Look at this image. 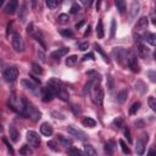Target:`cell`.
<instances>
[{"label": "cell", "instance_id": "cell-1", "mask_svg": "<svg viewBox=\"0 0 156 156\" xmlns=\"http://www.w3.org/2000/svg\"><path fill=\"white\" fill-rule=\"evenodd\" d=\"M48 87L53 90V93H54L55 97L60 98L62 101H68L70 94H68V92L63 88L61 81H59L57 78H51V80L48 82Z\"/></svg>", "mask_w": 156, "mask_h": 156}, {"label": "cell", "instance_id": "cell-2", "mask_svg": "<svg viewBox=\"0 0 156 156\" xmlns=\"http://www.w3.org/2000/svg\"><path fill=\"white\" fill-rule=\"evenodd\" d=\"M9 107L15 111L16 114L21 115L22 117H25V114H26V100L21 97H16L15 94L10 98V101H9Z\"/></svg>", "mask_w": 156, "mask_h": 156}, {"label": "cell", "instance_id": "cell-3", "mask_svg": "<svg viewBox=\"0 0 156 156\" xmlns=\"http://www.w3.org/2000/svg\"><path fill=\"white\" fill-rule=\"evenodd\" d=\"M25 117L31 118V120H33L34 122H37V121H39V120L42 118V114H40V111L37 110L31 103H28V101L26 100V114H25Z\"/></svg>", "mask_w": 156, "mask_h": 156}, {"label": "cell", "instance_id": "cell-4", "mask_svg": "<svg viewBox=\"0 0 156 156\" xmlns=\"http://www.w3.org/2000/svg\"><path fill=\"white\" fill-rule=\"evenodd\" d=\"M99 82H100V78L94 83L92 90H93V98H94L95 104H98L99 106H103V101H104V90H103V88L99 86Z\"/></svg>", "mask_w": 156, "mask_h": 156}, {"label": "cell", "instance_id": "cell-5", "mask_svg": "<svg viewBox=\"0 0 156 156\" xmlns=\"http://www.w3.org/2000/svg\"><path fill=\"white\" fill-rule=\"evenodd\" d=\"M127 57V62H128V67L133 71V72H139V65H138V57L137 54L133 50H129L128 54L126 55Z\"/></svg>", "mask_w": 156, "mask_h": 156}, {"label": "cell", "instance_id": "cell-6", "mask_svg": "<svg viewBox=\"0 0 156 156\" xmlns=\"http://www.w3.org/2000/svg\"><path fill=\"white\" fill-rule=\"evenodd\" d=\"M12 46L15 49L16 53H23L25 51V44H23V39L19 33H14L12 34Z\"/></svg>", "mask_w": 156, "mask_h": 156}, {"label": "cell", "instance_id": "cell-7", "mask_svg": "<svg viewBox=\"0 0 156 156\" xmlns=\"http://www.w3.org/2000/svg\"><path fill=\"white\" fill-rule=\"evenodd\" d=\"M4 78H5V81L9 82V83H12L17 80V77H19V70L16 67H8L5 71H4Z\"/></svg>", "mask_w": 156, "mask_h": 156}, {"label": "cell", "instance_id": "cell-8", "mask_svg": "<svg viewBox=\"0 0 156 156\" xmlns=\"http://www.w3.org/2000/svg\"><path fill=\"white\" fill-rule=\"evenodd\" d=\"M27 141L29 143V145H32L33 148H39L40 146V137L38 133H36L34 131H28L27 132Z\"/></svg>", "mask_w": 156, "mask_h": 156}, {"label": "cell", "instance_id": "cell-9", "mask_svg": "<svg viewBox=\"0 0 156 156\" xmlns=\"http://www.w3.org/2000/svg\"><path fill=\"white\" fill-rule=\"evenodd\" d=\"M148 143V134H143L139 137V139L137 140V146H135V151L138 155H143L145 151V146Z\"/></svg>", "mask_w": 156, "mask_h": 156}, {"label": "cell", "instance_id": "cell-10", "mask_svg": "<svg viewBox=\"0 0 156 156\" xmlns=\"http://www.w3.org/2000/svg\"><path fill=\"white\" fill-rule=\"evenodd\" d=\"M67 132H68L71 135L76 137L77 139H80V140H84V139L87 138V135H86L84 132H82V131H80V129H77V128L73 127V126H68V127H67Z\"/></svg>", "mask_w": 156, "mask_h": 156}, {"label": "cell", "instance_id": "cell-11", "mask_svg": "<svg viewBox=\"0 0 156 156\" xmlns=\"http://www.w3.org/2000/svg\"><path fill=\"white\" fill-rule=\"evenodd\" d=\"M54 93H53V90L46 86L45 88H43L42 89V98H43V101L44 103H50L53 99H54Z\"/></svg>", "mask_w": 156, "mask_h": 156}, {"label": "cell", "instance_id": "cell-12", "mask_svg": "<svg viewBox=\"0 0 156 156\" xmlns=\"http://www.w3.org/2000/svg\"><path fill=\"white\" fill-rule=\"evenodd\" d=\"M40 133L44 137H51L53 133H54V128H53V126L49 122H44L40 126Z\"/></svg>", "mask_w": 156, "mask_h": 156}, {"label": "cell", "instance_id": "cell-13", "mask_svg": "<svg viewBox=\"0 0 156 156\" xmlns=\"http://www.w3.org/2000/svg\"><path fill=\"white\" fill-rule=\"evenodd\" d=\"M112 54H114V56L116 57V61H118L121 65H123L122 63V60L126 57V50L124 49H122V48H115L114 49V51H112Z\"/></svg>", "mask_w": 156, "mask_h": 156}, {"label": "cell", "instance_id": "cell-14", "mask_svg": "<svg viewBox=\"0 0 156 156\" xmlns=\"http://www.w3.org/2000/svg\"><path fill=\"white\" fill-rule=\"evenodd\" d=\"M135 43H137V48H138V53L140 54V56H143V57H145L148 54H149V49L141 43V40H140V38L138 37L137 39H135Z\"/></svg>", "mask_w": 156, "mask_h": 156}, {"label": "cell", "instance_id": "cell-15", "mask_svg": "<svg viewBox=\"0 0 156 156\" xmlns=\"http://www.w3.org/2000/svg\"><path fill=\"white\" fill-rule=\"evenodd\" d=\"M21 84L23 88H26L27 90L32 92V93H37V84L33 83L31 80H22L21 81Z\"/></svg>", "mask_w": 156, "mask_h": 156}, {"label": "cell", "instance_id": "cell-16", "mask_svg": "<svg viewBox=\"0 0 156 156\" xmlns=\"http://www.w3.org/2000/svg\"><path fill=\"white\" fill-rule=\"evenodd\" d=\"M17 5H19L17 0H11V2H9V4L5 6V12H6L8 15L15 14V11L17 10Z\"/></svg>", "mask_w": 156, "mask_h": 156}, {"label": "cell", "instance_id": "cell-17", "mask_svg": "<svg viewBox=\"0 0 156 156\" xmlns=\"http://www.w3.org/2000/svg\"><path fill=\"white\" fill-rule=\"evenodd\" d=\"M148 25H149V19H148L146 16H143L141 19L138 20V22H137V25H135V29H137V31L146 29Z\"/></svg>", "mask_w": 156, "mask_h": 156}, {"label": "cell", "instance_id": "cell-18", "mask_svg": "<svg viewBox=\"0 0 156 156\" xmlns=\"http://www.w3.org/2000/svg\"><path fill=\"white\" fill-rule=\"evenodd\" d=\"M9 135H10V139L14 141V143H17L19 140H20V133H19V131L16 129V127L15 126H10V128H9Z\"/></svg>", "mask_w": 156, "mask_h": 156}, {"label": "cell", "instance_id": "cell-19", "mask_svg": "<svg viewBox=\"0 0 156 156\" xmlns=\"http://www.w3.org/2000/svg\"><path fill=\"white\" fill-rule=\"evenodd\" d=\"M141 38H143V40L144 42H148L150 45H155L156 44V36L154 34V33H144L143 36H141Z\"/></svg>", "mask_w": 156, "mask_h": 156}, {"label": "cell", "instance_id": "cell-20", "mask_svg": "<svg viewBox=\"0 0 156 156\" xmlns=\"http://www.w3.org/2000/svg\"><path fill=\"white\" fill-rule=\"evenodd\" d=\"M68 48H61V49H59V50H56V51H54L53 54H51V57L54 59V60H60V57H62V56H65L67 53H68Z\"/></svg>", "mask_w": 156, "mask_h": 156}, {"label": "cell", "instance_id": "cell-21", "mask_svg": "<svg viewBox=\"0 0 156 156\" xmlns=\"http://www.w3.org/2000/svg\"><path fill=\"white\" fill-rule=\"evenodd\" d=\"M139 10H140V4H139L138 2H133L132 5H131V17H132V19L137 17Z\"/></svg>", "mask_w": 156, "mask_h": 156}, {"label": "cell", "instance_id": "cell-22", "mask_svg": "<svg viewBox=\"0 0 156 156\" xmlns=\"http://www.w3.org/2000/svg\"><path fill=\"white\" fill-rule=\"evenodd\" d=\"M104 150H105V154H106V155L111 156V155L114 154V150H115V141H114V140L107 141V143L105 144V146H104Z\"/></svg>", "mask_w": 156, "mask_h": 156}, {"label": "cell", "instance_id": "cell-23", "mask_svg": "<svg viewBox=\"0 0 156 156\" xmlns=\"http://www.w3.org/2000/svg\"><path fill=\"white\" fill-rule=\"evenodd\" d=\"M27 14H28V10H27V4H23L21 6V10H20V14H19V20L23 23L27 19Z\"/></svg>", "mask_w": 156, "mask_h": 156}, {"label": "cell", "instance_id": "cell-24", "mask_svg": "<svg viewBox=\"0 0 156 156\" xmlns=\"http://www.w3.org/2000/svg\"><path fill=\"white\" fill-rule=\"evenodd\" d=\"M127 98H128V90L127 89H122V90L118 92V94H117V101L120 104H123L127 100Z\"/></svg>", "mask_w": 156, "mask_h": 156}, {"label": "cell", "instance_id": "cell-25", "mask_svg": "<svg viewBox=\"0 0 156 156\" xmlns=\"http://www.w3.org/2000/svg\"><path fill=\"white\" fill-rule=\"evenodd\" d=\"M84 151H86V154H87L88 156H97V155H98L95 148H94L93 145H90V144H86V145H84Z\"/></svg>", "mask_w": 156, "mask_h": 156}, {"label": "cell", "instance_id": "cell-26", "mask_svg": "<svg viewBox=\"0 0 156 156\" xmlns=\"http://www.w3.org/2000/svg\"><path fill=\"white\" fill-rule=\"evenodd\" d=\"M82 123H83V126L89 127V128H93V127H95V126H97V121H95V120H93L92 117H84V118H83V121H82Z\"/></svg>", "mask_w": 156, "mask_h": 156}, {"label": "cell", "instance_id": "cell-27", "mask_svg": "<svg viewBox=\"0 0 156 156\" xmlns=\"http://www.w3.org/2000/svg\"><path fill=\"white\" fill-rule=\"evenodd\" d=\"M68 156H84V154L78 149V148H74V146H71L68 149Z\"/></svg>", "mask_w": 156, "mask_h": 156}, {"label": "cell", "instance_id": "cell-28", "mask_svg": "<svg viewBox=\"0 0 156 156\" xmlns=\"http://www.w3.org/2000/svg\"><path fill=\"white\" fill-rule=\"evenodd\" d=\"M104 26H103V21L101 20H99L98 21V25H97V36H98V38H104Z\"/></svg>", "mask_w": 156, "mask_h": 156}, {"label": "cell", "instance_id": "cell-29", "mask_svg": "<svg viewBox=\"0 0 156 156\" xmlns=\"http://www.w3.org/2000/svg\"><path fill=\"white\" fill-rule=\"evenodd\" d=\"M33 36H34L36 40H37L38 43H40V45L43 46V49H46V43H45V40H44V37H43V34H42L40 32H37V33H34Z\"/></svg>", "mask_w": 156, "mask_h": 156}, {"label": "cell", "instance_id": "cell-30", "mask_svg": "<svg viewBox=\"0 0 156 156\" xmlns=\"http://www.w3.org/2000/svg\"><path fill=\"white\" fill-rule=\"evenodd\" d=\"M59 141H60V144L62 145V146H65V148H68V146H71L72 145V140L71 139H68V138H66V137H63V135H59Z\"/></svg>", "mask_w": 156, "mask_h": 156}, {"label": "cell", "instance_id": "cell-31", "mask_svg": "<svg viewBox=\"0 0 156 156\" xmlns=\"http://www.w3.org/2000/svg\"><path fill=\"white\" fill-rule=\"evenodd\" d=\"M135 90H138L140 94H145L146 90H148V88H146V86H145L141 81H138V82L135 83Z\"/></svg>", "mask_w": 156, "mask_h": 156}, {"label": "cell", "instance_id": "cell-32", "mask_svg": "<svg viewBox=\"0 0 156 156\" xmlns=\"http://www.w3.org/2000/svg\"><path fill=\"white\" fill-rule=\"evenodd\" d=\"M115 5H116L117 10L120 11V14H123V12L126 11V3L123 2V0H116Z\"/></svg>", "mask_w": 156, "mask_h": 156}, {"label": "cell", "instance_id": "cell-33", "mask_svg": "<svg viewBox=\"0 0 156 156\" xmlns=\"http://www.w3.org/2000/svg\"><path fill=\"white\" fill-rule=\"evenodd\" d=\"M60 34H61L62 37H65V38H72V37L74 36V33H73V31H72V29H70V28H65V29H60Z\"/></svg>", "mask_w": 156, "mask_h": 156}, {"label": "cell", "instance_id": "cell-34", "mask_svg": "<svg viewBox=\"0 0 156 156\" xmlns=\"http://www.w3.org/2000/svg\"><path fill=\"white\" fill-rule=\"evenodd\" d=\"M94 48H95V50H97V51H98V53H99V54H100V55H101V56L104 57V61L109 63V62H110V60L107 59V56H106V54L104 53V50L101 49V46H100V45H98V44L95 43V44H94Z\"/></svg>", "mask_w": 156, "mask_h": 156}, {"label": "cell", "instance_id": "cell-35", "mask_svg": "<svg viewBox=\"0 0 156 156\" xmlns=\"http://www.w3.org/2000/svg\"><path fill=\"white\" fill-rule=\"evenodd\" d=\"M77 60H78V57H77L76 55H71V56H68V57L66 59V65H67V66H73V65H76Z\"/></svg>", "mask_w": 156, "mask_h": 156}, {"label": "cell", "instance_id": "cell-36", "mask_svg": "<svg viewBox=\"0 0 156 156\" xmlns=\"http://www.w3.org/2000/svg\"><path fill=\"white\" fill-rule=\"evenodd\" d=\"M118 143H120V145H121V149H122V151H123V154H126V155H129L131 154V150H129V148L127 146V144L122 140V139H120L118 140Z\"/></svg>", "mask_w": 156, "mask_h": 156}, {"label": "cell", "instance_id": "cell-37", "mask_svg": "<svg viewBox=\"0 0 156 156\" xmlns=\"http://www.w3.org/2000/svg\"><path fill=\"white\" fill-rule=\"evenodd\" d=\"M140 105H141V104H140L139 101H137V103H134V104L132 105V107H131V110H129V114H131V115H135V114L138 112V110L140 109Z\"/></svg>", "mask_w": 156, "mask_h": 156}, {"label": "cell", "instance_id": "cell-38", "mask_svg": "<svg viewBox=\"0 0 156 156\" xmlns=\"http://www.w3.org/2000/svg\"><path fill=\"white\" fill-rule=\"evenodd\" d=\"M20 154H21V155H27V156H29V155H32V150L29 149L28 145H23V146L20 149Z\"/></svg>", "mask_w": 156, "mask_h": 156}, {"label": "cell", "instance_id": "cell-39", "mask_svg": "<svg viewBox=\"0 0 156 156\" xmlns=\"http://www.w3.org/2000/svg\"><path fill=\"white\" fill-rule=\"evenodd\" d=\"M57 21H59V23L65 25V23H67V22L70 21V17H68V15H66V14H61V15L59 16Z\"/></svg>", "mask_w": 156, "mask_h": 156}, {"label": "cell", "instance_id": "cell-40", "mask_svg": "<svg viewBox=\"0 0 156 156\" xmlns=\"http://www.w3.org/2000/svg\"><path fill=\"white\" fill-rule=\"evenodd\" d=\"M32 71L36 73V74H43V68L38 65V63H32Z\"/></svg>", "mask_w": 156, "mask_h": 156}, {"label": "cell", "instance_id": "cell-41", "mask_svg": "<svg viewBox=\"0 0 156 156\" xmlns=\"http://www.w3.org/2000/svg\"><path fill=\"white\" fill-rule=\"evenodd\" d=\"M46 145L49 146V149H51L53 151H59V145L56 144V141H54V140H49L48 143H46Z\"/></svg>", "mask_w": 156, "mask_h": 156}, {"label": "cell", "instance_id": "cell-42", "mask_svg": "<svg viewBox=\"0 0 156 156\" xmlns=\"http://www.w3.org/2000/svg\"><path fill=\"white\" fill-rule=\"evenodd\" d=\"M148 104H149V106L151 107L152 111H156V101H155V98H154V97H149Z\"/></svg>", "mask_w": 156, "mask_h": 156}, {"label": "cell", "instance_id": "cell-43", "mask_svg": "<svg viewBox=\"0 0 156 156\" xmlns=\"http://www.w3.org/2000/svg\"><path fill=\"white\" fill-rule=\"evenodd\" d=\"M57 5H59L57 0H46V6H48L49 9H55Z\"/></svg>", "mask_w": 156, "mask_h": 156}, {"label": "cell", "instance_id": "cell-44", "mask_svg": "<svg viewBox=\"0 0 156 156\" xmlns=\"http://www.w3.org/2000/svg\"><path fill=\"white\" fill-rule=\"evenodd\" d=\"M115 33H116V21L112 20L111 21V32H110V38H115Z\"/></svg>", "mask_w": 156, "mask_h": 156}, {"label": "cell", "instance_id": "cell-45", "mask_svg": "<svg viewBox=\"0 0 156 156\" xmlns=\"http://www.w3.org/2000/svg\"><path fill=\"white\" fill-rule=\"evenodd\" d=\"M80 11H81V6L78 5V4H73V5L71 6V14L76 15V14H78Z\"/></svg>", "mask_w": 156, "mask_h": 156}, {"label": "cell", "instance_id": "cell-46", "mask_svg": "<svg viewBox=\"0 0 156 156\" xmlns=\"http://www.w3.org/2000/svg\"><path fill=\"white\" fill-rule=\"evenodd\" d=\"M72 111H73V114H74L76 116H78V115L82 114V110H81V106H80V105H72Z\"/></svg>", "mask_w": 156, "mask_h": 156}, {"label": "cell", "instance_id": "cell-47", "mask_svg": "<svg viewBox=\"0 0 156 156\" xmlns=\"http://www.w3.org/2000/svg\"><path fill=\"white\" fill-rule=\"evenodd\" d=\"M148 76H149L151 82H156V72L155 71H149L148 72Z\"/></svg>", "mask_w": 156, "mask_h": 156}, {"label": "cell", "instance_id": "cell-48", "mask_svg": "<svg viewBox=\"0 0 156 156\" xmlns=\"http://www.w3.org/2000/svg\"><path fill=\"white\" fill-rule=\"evenodd\" d=\"M87 60H95V57H94V55L92 53H89V54L84 55L83 59H82V61H87Z\"/></svg>", "mask_w": 156, "mask_h": 156}, {"label": "cell", "instance_id": "cell-49", "mask_svg": "<svg viewBox=\"0 0 156 156\" xmlns=\"http://www.w3.org/2000/svg\"><path fill=\"white\" fill-rule=\"evenodd\" d=\"M124 137L127 138L128 143H132V137H131V132H129V129H128V128H126V129H124Z\"/></svg>", "mask_w": 156, "mask_h": 156}, {"label": "cell", "instance_id": "cell-50", "mask_svg": "<svg viewBox=\"0 0 156 156\" xmlns=\"http://www.w3.org/2000/svg\"><path fill=\"white\" fill-rule=\"evenodd\" d=\"M34 26H33V23H29L28 26H27V33L28 34H34Z\"/></svg>", "mask_w": 156, "mask_h": 156}, {"label": "cell", "instance_id": "cell-51", "mask_svg": "<svg viewBox=\"0 0 156 156\" xmlns=\"http://www.w3.org/2000/svg\"><path fill=\"white\" fill-rule=\"evenodd\" d=\"M88 46H89V44H88L87 42H84V43H81V44H80V50H82V51H86V50L88 49Z\"/></svg>", "mask_w": 156, "mask_h": 156}, {"label": "cell", "instance_id": "cell-52", "mask_svg": "<svg viewBox=\"0 0 156 156\" xmlns=\"http://www.w3.org/2000/svg\"><path fill=\"white\" fill-rule=\"evenodd\" d=\"M51 115H53L55 118H60V120H63V118H65V116H63L62 114H60V112H55V111H54Z\"/></svg>", "mask_w": 156, "mask_h": 156}, {"label": "cell", "instance_id": "cell-53", "mask_svg": "<svg viewBox=\"0 0 156 156\" xmlns=\"http://www.w3.org/2000/svg\"><path fill=\"white\" fill-rule=\"evenodd\" d=\"M4 143L6 144V146H8L9 151H10V154H14V149H12V146H11V145H10V144L8 143V140H6V139H4Z\"/></svg>", "mask_w": 156, "mask_h": 156}, {"label": "cell", "instance_id": "cell-54", "mask_svg": "<svg viewBox=\"0 0 156 156\" xmlns=\"http://www.w3.org/2000/svg\"><path fill=\"white\" fill-rule=\"evenodd\" d=\"M121 122H122V121H121V118H117V120H115V121H114V126H116V124H117V127H116V128H121Z\"/></svg>", "mask_w": 156, "mask_h": 156}, {"label": "cell", "instance_id": "cell-55", "mask_svg": "<svg viewBox=\"0 0 156 156\" xmlns=\"http://www.w3.org/2000/svg\"><path fill=\"white\" fill-rule=\"evenodd\" d=\"M38 55H39L42 62H45V55H44V53H43V51H38Z\"/></svg>", "mask_w": 156, "mask_h": 156}, {"label": "cell", "instance_id": "cell-56", "mask_svg": "<svg viewBox=\"0 0 156 156\" xmlns=\"http://www.w3.org/2000/svg\"><path fill=\"white\" fill-rule=\"evenodd\" d=\"M29 78H32V80H33L37 84H40V80H39V78H37V77H34V76H31Z\"/></svg>", "mask_w": 156, "mask_h": 156}, {"label": "cell", "instance_id": "cell-57", "mask_svg": "<svg viewBox=\"0 0 156 156\" xmlns=\"http://www.w3.org/2000/svg\"><path fill=\"white\" fill-rule=\"evenodd\" d=\"M148 156H156L155 150H154V149H150V150H149V152H148Z\"/></svg>", "mask_w": 156, "mask_h": 156}, {"label": "cell", "instance_id": "cell-58", "mask_svg": "<svg viewBox=\"0 0 156 156\" xmlns=\"http://www.w3.org/2000/svg\"><path fill=\"white\" fill-rule=\"evenodd\" d=\"M89 34H90V26H88V28H87V31L84 33V37H88Z\"/></svg>", "mask_w": 156, "mask_h": 156}, {"label": "cell", "instance_id": "cell-59", "mask_svg": "<svg viewBox=\"0 0 156 156\" xmlns=\"http://www.w3.org/2000/svg\"><path fill=\"white\" fill-rule=\"evenodd\" d=\"M83 25H84V21H81L80 23H77V25H76V28H81Z\"/></svg>", "mask_w": 156, "mask_h": 156}, {"label": "cell", "instance_id": "cell-60", "mask_svg": "<svg viewBox=\"0 0 156 156\" xmlns=\"http://www.w3.org/2000/svg\"><path fill=\"white\" fill-rule=\"evenodd\" d=\"M135 126H140L139 128H143V122H141V121H139V122H135Z\"/></svg>", "mask_w": 156, "mask_h": 156}, {"label": "cell", "instance_id": "cell-61", "mask_svg": "<svg viewBox=\"0 0 156 156\" xmlns=\"http://www.w3.org/2000/svg\"><path fill=\"white\" fill-rule=\"evenodd\" d=\"M3 4H4V0H0V6H3Z\"/></svg>", "mask_w": 156, "mask_h": 156}]
</instances>
